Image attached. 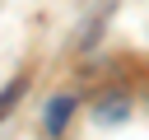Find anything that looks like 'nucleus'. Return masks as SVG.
Returning a JSON list of instances; mask_svg holds the SVG:
<instances>
[{
  "mask_svg": "<svg viewBox=\"0 0 149 140\" xmlns=\"http://www.w3.org/2000/svg\"><path fill=\"white\" fill-rule=\"evenodd\" d=\"M98 121H126V98L107 93V98L98 103Z\"/></svg>",
  "mask_w": 149,
  "mask_h": 140,
  "instance_id": "f03ea898",
  "label": "nucleus"
},
{
  "mask_svg": "<svg viewBox=\"0 0 149 140\" xmlns=\"http://www.w3.org/2000/svg\"><path fill=\"white\" fill-rule=\"evenodd\" d=\"M14 98H19V84H14V89H5V93H0V117H5V107H9V103H14Z\"/></svg>",
  "mask_w": 149,
  "mask_h": 140,
  "instance_id": "7ed1b4c3",
  "label": "nucleus"
},
{
  "mask_svg": "<svg viewBox=\"0 0 149 140\" xmlns=\"http://www.w3.org/2000/svg\"><path fill=\"white\" fill-rule=\"evenodd\" d=\"M70 112H74V98H70V93L51 98V103H47V117H42L47 135H61V131H65V121H70Z\"/></svg>",
  "mask_w": 149,
  "mask_h": 140,
  "instance_id": "f257e3e1",
  "label": "nucleus"
}]
</instances>
